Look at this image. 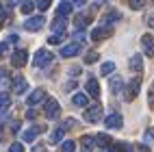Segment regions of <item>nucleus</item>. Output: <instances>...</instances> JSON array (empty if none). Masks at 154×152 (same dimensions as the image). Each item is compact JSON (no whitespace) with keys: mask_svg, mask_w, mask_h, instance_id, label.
I'll list each match as a JSON object with an SVG mask.
<instances>
[{"mask_svg":"<svg viewBox=\"0 0 154 152\" xmlns=\"http://www.w3.org/2000/svg\"><path fill=\"white\" fill-rule=\"evenodd\" d=\"M52 59H54V54L50 52V50L42 48V50H37V52H35V57H33V65H35V67H46V65L52 63Z\"/></svg>","mask_w":154,"mask_h":152,"instance_id":"1","label":"nucleus"},{"mask_svg":"<svg viewBox=\"0 0 154 152\" xmlns=\"http://www.w3.org/2000/svg\"><path fill=\"white\" fill-rule=\"evenodd\" d=\"M44 113H46L48 119H57V117L61 115V107H59V102H57L54 98H48V100H46V104H44Z\"/></svg>","mask_w":154,"mask_h":152,"instance_id":"2","label":"nucleus"},{"mask_svg":"<svg viewBox=\"0 0 154 152\" xmlns=\"http://www.w3.org/2000/svg\"><path fill=\"white\" fill-rule=\"evenodd\" d=\"M44 24H46L44 15H35V17H28L26 22H24V28L30 30V33H37V30H42V28H44Z\"/></svg>","mask_w":154,"mask_h":152,"instance_id":"3","label":"nucleus"},{"mask_svg":"<svg viewBox=\"0 0 154 152\" xmlns=\"http://www.w3.org/2000/svg\"><path fill=\"white\" fill-rule=\"evenodd\" d=\"M85 119L87 122H100L102 119V104H94V107H89L87 111H85Z\"/></svg>","mask_w":154,"mask_h":152,"instance_id":"4","label":"nucleus"},{"mask_svg":"<svg viewBox=\"0 0 154 152\" xmlns=\"http://www.w3.org/2000/svg\"><path fill=\"white\" fill-rule=\"evenodd\" d=\"M44 98H46V89H42V87H39V89H35V91H30V94H28V98H26V104H28V107H35V104H39V102H42Z\"/></svg>","mask_w":154,"mask_h":152,"instance_id":"5","label":"nucleus"},{"mask_svg":"<svg viewBox=\"0 0 154 152\" xmlns=\"http://www.w3.org/2000/svg\"><path fill=\"white\" fill-rule=\"evenodd\" d=\"M11 63H13L15 67L26 65V63H28V52H26V50H15V52L11 54Z\"/></svg>","mask_w":154,"mask_h":152,"instance_id":"6","label":"nucleus"},{"mask_svg":"<svg viewBox=\"0 0 154 152\" xmlns=\"http://www.w3.org/2000/svg\"><path fill=\"white\" fill-rule=\"evenodd\" d=\"M139 89H141V80L139 78H132L128 87H126V100H135L137 94H139Z\"/></svg>","mask_w":154,"mask_h":152,"instance_id":"7","label":"nucleus"},{"mask_svg":"<svg viewBox=\"0 0 154 152\" xmlns=\"http://www.w3.org/2000/svg\"><path fill=\"white\" fill-rule=\"evenodd\" d=\"M78 52H80V44H78V42L65 44L63 48H61V57H65V59H67V57H76Z\"/></svg>","mask_w":154,"mask_h":152,"instance_id":"8","label":"nucleus"},{"mask_svg":"<svg viewBox=\"0 0 154 152\" xmlns=\"http://www.w3.org/2000/svg\"><path fill=\"white\" fill-rule=\"evenodd\" d=\"M104 124H106L109 128H119L122 124H124V119H122V115H119V113H111V115H106Z\"/></svg>","mask_w":154,"mask_h":152,"instance_id":"9","label":"nucleus"},{"mask_svg":"<svg viewBox=\"0 0 154 152\" xmlns=\"http://www.w3.org/2000/svg\"><path fill=\"white\" fill-rule=\"evenodd\" d=\"M141 44H143L146 54H148V57H154V37H152V35H143V37H141Z\"/></svg>","mask_w":154,"mask_h":152,"instance_id":"10","label":"nucleus"},{"mask_svg":"<svg viewBox=\"0 0 154 152\" xmlns=\"http://www.w3.org/2000/svg\"><path fill=\"white\" fill-rule=\"evenodd\" d=\"M26 87H28V83H26L22 76H15V78H13V94H17V96H20V94H24Z\"/></svg>","mask_w":154,"mask_h":152,"instance_id":"11","label":"nucleus"},{"mask_svg":"<svg viewBox=\"0 0 154 152\" xmlns=\"http://www.w3.org/2000/svg\"><path fill=\"white\" fill-rule=\"evenodd\" d=\"M72 9H74V5L67 2V0H63V2L57 7V15H59V17H67V15L72 13Z\"/></svg>","mask_w":154,"mask_h":152,"instance_id":"12","label":"nucleus"},{"mask_svg":"<svg viewBox=\"0 0 154 152\" xmlns=\"http://www.w3.org/2000/svg\"><path fill=\"white\" fill-rule=\"evenodd\" d=\"M119 20H122V13H119V11H109L104 17H102V24H104V26H111V24L119 22Z\"/></svg>","mask_w":154,"mask_h":152,"instance_id":"13","label":"nucleus"},{"mask_svg":"<svg viewBox=\"0 0 154 152\" xmlns=\"http://www.w3.org/2000/svg\"><path fill=\"white\" fill-rule=\"evenodd\" d=\"M87 94H89L91 98H98V96H100V85H98L96 78H89V80H87Z\"/></svg>","mask_w":154,"mask_h":152,"instance_id":"14","label":"nucleus"},{"mask_svg":"<svg viewBox=\"0 0 154 152\" xmlns=\"http://www.w3.org/2000/svg\"><path fill=\"white\" fill-rule=\"evenodd\" d=\"M109 85H111V91H113V94H119V91L124 89V80H122V76H113Z\"/></svg>","mask_w":154,"mask_h":152,"instance_id":"15","label":"nucleus"},{"mask_svg":"<svg viewBox=\"0 0 154 152\" xmlns=\"http://www.w3.org/2000/svg\"><path fill=\"white\" fill-rule=\"evenodd\" d=\"M61 139H63V126H59L52 130V135H50V144H61Z\"/></svg>","mask_w":154,"mask_h":152,"instance_id":"16","label":"nucleus"},{"mask_svg":"<svg viewBox=\"0 0 154 152\" xmlns=\"http://www.w3.org/2000/svg\"><path fill=\"white\" fill-rule=\"evenodd\" d=\"M37 135H39V128H28V130H24V133H22V139H24V141H35Z\"/></svg>","mask_w":154,"mask_h":152,"instance_id":"17","label":"nucleus"},{"mask_svg":"<svg viewBox=\"0 0 154 152\" xmlns=\"http://www.w3.org/2000/svg\"><path fill=\"white\" fill-rule=\"evenodd\" d=\"M109 33H111V30H102V26H100V28H96L94 33H91V39H94V42H102Z\"/></svg>","mask_w":154,"mask_h":152,"instance_id":"18","label":"nucleus"},{"mask_svg":"<svg viewBox=\"0 0 154 152\" xmlns=\"http://www.w3.org/2000/svg\"><path fill=\"white\" fill-rule=\"evenodd\" d=\"M72 100H74V104L76 107H87V94H74V98H72Z\"/></svg>","mask_w":154,"mask_h":152,"instance_id":"19","label":"nucleus"},{"mask_svg":"<svg viewBox=\"0 0 154 152\" xmlns=\"http://www.w3.org/2000/svg\"><path fill=\"white\" fill-rule=\"evenodd\" d=\"M113 70H115V63H113V61H106V63H102L100 72H102V76H109V74H113Z\"/></svg>","mask_w":154,"mask_h":152,"instance_id":"20","label":"nucleus"},{"mask_svg":"<svg viewBox=\"0 0 154 152\" xmlns=\"http://www.w3.org/2000/svg\"><path fill=\"white\" fill-rule=\"evenodd\" d=\"M52 30H54V33H63V30H65V20L63 17H57L52 22Z\"/></svg>","mask_w":154,"mask_h":152,"instance_id":"21","label":"nucleus"},{"mask_svg":"<svg viewBox=\"0 0 154 152\" xmlns=\"http://www.w3.org/2000/svg\"><path fill=\"white\" fill-rule=\"evenodd\" d=\"M9 104H11V96L7 91H0V109H7Z\"/></svg>","mask_w":154,"mask_h":152,"instance_id":"22","label":"nucleus"},{"mask_svg":"<svg viewBox=\"0 0 154 152\" xmlns=\"http://www.w3.org/2000/svg\"><path fill=\"white\" fill-rule=\"evenodd\" d=\"M9 80H11V76H9V72L5 67H0V87H7Z\"/></svg>","mask_w":154,"mask_h":152,"instance_id":"23","label":"nucleus"},{"mask_svg":"<svg viewBox=\"0 0 154 152\" xmlns=\"http://www.w3.org/2000/svg\"><path fill=\"white\" fill-rule=\"evenodd\" d=\"M76 150V144L72 139H67V141H63V144H61V152H74Z\"/></svg>","mask_w":154,"mask_h":152,"instance_id":"24","label":"nucleus"},{"mask_svg":"<svg viewBox=\"0 0 154 152\" xmlns=\"http://www.w3.org/2000/svg\"><path fill=\"white\" fill-rule=\"evenodd\" d=\"M35 7H37V5H33L30 0H26V2H22V7H20V9H22V13H24V15H30Z\"/></svg>","mask_w":154,"mask_h":152,"instance_id":"25","label":"nucleus"},{"mask_svg":"<svg viewBox=\"0 0 154 152\" xmlns=\"http://www.w3.org/2000/svg\"><path fill=\"white\" fill-rule=\"evenodd\" d=\"M130 67H132V70H137V72H139V70L143 67V63H141V57H139V54L130 57Z\"/></svg>","mask_w":154,"mask_h":152,"instance_id":"26","label":"nucleus"},{"mask_svg":"<svg viewBox=\"0 0 154 152\" xmlns=\"http://www.w3.org/2000/svg\"><path fill=\"white\" fill-rule=\"evenodd\" d=\"M96 61H98V52H96V50H91V52L85 54V63H87V65H89V63H96Z\"/></svg>","mask_w":154,"mask_h":152,"instance_id":"27","label":"nucleus"},{"mask_svg":"<svg viewBox=\"0 0 154 152\" xmlns=\"http://www.w3.org/2000/svg\"><path fill=\"white\" fill-rule=\"evenodd\" d=\"M87 24H89V17H87V15H83V13L76 15V26H78V28H83V26H87Z\"/></svg>","mask_w":154,"mask_h":152,"instance_id":"28","label":"nucleus"},{"mask_svg":"<svg viewBox=\"0 0 154 152\" xmlns=\"http://www.w3.org/2000/svg\"><path fill=\"white\" fill-rule=\"evenodd\" d=\"M80 144H83V150L85 152H89L91 146H94V139H91V137H83V139H80Z\"/></svg>","mask_w":154,"mask_h":152,"instance_id":"29","label":"nucleus"},{"mask_svg":"<svg viewBox=\"0 0 154 152\" xmlns=\"http://www.w3.org/2000/svg\"><path fill=\"white\" fill-rule=\"evenodd\" d=\"M61 42H63V33H54L48 37V44H61Z\"/></svg>","mask_w":154,"mask_h":152,"instance_id":"30","label":"nucleus"},{"mask_svg":"<svg viewBox=\"0 0 154 152\" xmlns=\"http://www.w3.org/2000/svg\"><path fill=\"white\" fill-rule=\"evenodd\" d=\"M96 144H100V146H109L111 139H109V135H98V137H96Z\"/></svg>","mask_w":154,"mask_h":152,"instance_id":"31","label":"nucleus"},{"mask_svg":"<svg viewBox=\"0 0 154 152\" xmlns=\"http://www.w3.org/2000/svg\"><path fill=\"white\" fill-rule=\"evenodd\" d=\"M50 5H52V0H39L37 9H39V11H46V9H50Z\"/></svg>","mask_w":154,"mask_h":152,"instance_id":"32","label":"nucleus"},{"mask_svg":"<svg viewBox=\"0 0 154 152\" xmlns=\"http://www.w3.org/2000/svg\"><path fill=\"white\" fill-rule=\"evenodd\" d=\"M128 2H130L132 9H141L143 5H146V0H128Z\"/></svg>","mask_w":154,"mask_h":152,"instance_id":"33","label":"nucleus"},{"mask_svg":"<svg viewBox=\"0 0 154 152\" xmlns=\"http://www.w3.org/2000/svg\"><path fill=\"white\" fill-rule=\"evenodd\" d=\"M9 152H24V148H22V144H11L9 146Z\"/></svg>","mask_w":154,"mask_h":152,"instance_id":"34","label":"nucleus"},{"mask_svg":"<svg viewBox=\"0 0 154 152\" xmlns=\"http://www.w3.org/2000/svg\"><path fill=\"white\" fill-rule=\"evenodd\" d=\"M7 50H9V42H2V44H0V57L7 54Z\"/></svg>","mask_w":154,"mask_h":152,"instance_id":"35","label":"nucleus"},{"mask_svg":"<svg viewBox=\"0 0 154 152\" xmlns=\"http://www.w3.org/2000/svg\"><path fill=\"white\" fill-rule=\"evenodd\" d=\"M146 22H148V26H154V13H148Z\"/></svg>","mask_w":154,"mask_h":152,"instance_id":"36","label":"nucleus"},{"mask_svg":"<svg viewBox=\"0 0 154 152\" xmlns=\"http://www.w3.org/2000/svg\"><path fill=\"white\" fill-rule=\"evenodd\" d=\"M83 39H85V33H83V30H78V33H76V42H83Z\"/></svg>","mask_w":154,"mask_h":152,"instance_id":"37","label":"nucleus"},{"mask_svg":"<svg viewBox=\"0 0 154 152\" xmlns=\"http://www.w3.org/2000/svg\"><path fill=\"white\" fill-rule=\"evenodd\" d=\"M11 130L15 133V130H20V122H11Z\"/></svg>","mask_w":154,"mask_h":152,"instance_id":"38","label":"nucleus"},{"mask_svg":"<svg viewBox=\"0 0 154 152\" xmlns=\"http://www.w3.org/2000/svg\"><path fill=\"white\" fill-rule=\"evenodd\" d=\"M154 139V130H148V135H146V141H152Z\"/></svg>","mask_w":154,"mask_h":152,"instance_id":"39","label":"nucleus"},{"mask_svg":"<svg viewBox=\"0 0 154 152\" xmlns=\"http://www.w3.org/2000/svg\"><path fill=\"white\" fill-rule=\"evenodd\" d=\"M74 87H76V80H69V83L65 85V89H74Z\"/></svg>","mask_w":154,"mask_h":152,"instance_id":"40","label":"nucleus"},{"mask_svg":"<svg viewBox=\"0 0 154 152\" xmlns=\"http://www.w3.org/2000/svg\"><path fill=\"white\" fill-rule=\"evenodd\" d=\"M26 117H28V119H33V117H35V111H30V109H28V111H26Z\"/></svg>","mask_w":154,"mask_h":152,"instance_id":"41","label":"nucleus"},{"mask_svg":"<svg viewBox=\"0 0 154 152\" xmlns=\"http://www.w3.org/2000/svg\"><path fill=\"white\" fill-rule=\"evenodd\" d=\"M5 17V7H2V2H0V20Z\"/></svg>","mask_w":154,"mask_h":152,"instance_id":"42","label":"nucleus"},{"mask_svg":"<svg viewBox=\"0 0 154 152\" xmlns=\"http://www.w3.org/2000/svg\"><path fill=\"white\" fill-rule=\"evenodd\" d=\"M137 150H139V152H150V150H148V146H139Z\"/></svg>","mask_w":154,"mask_h":152,"instance_id":"43","label":"nucleus"},{"mask_svg":"<svg viewBox=\"0 0 154 152\" xmlns=\"http://www.w3.org/2000/svg\"><path fill=\"white\" fill-rule=\"evenodd\" d=\"M33 152H44V146H37V148H35Z\"/></svg>","mask_w":154,"mask_h":152,"instance_id":"44","label":"nucleus"},{"mask_svg":"<svg viewBox=\"0 0 154 152\" xmlns=\"http://www.w3.org/2000/svg\"><path fill=\"white\" fill-rule=\"evenodd\" d=\"M17 5V0H9V7H15Z\"/></svg>","mask_w":154,"mask_h":152,"instance_id":"45","label":"nucleus"},{"mask_svg":"<svg viewBox=\"0 0 154 152\" xmlns=\"http://www.w3.org/2000/svg\"><path fill=\"white\" fill-rule=\"evenodd\" d=\"M102 152H113V150H102Z\"/></svg>","mask_w":154,"mask_h":152,"instance_id":"46","label":"nucleus"},{"mask_svg":"<svg viewBox=\"0 0 154 152\" xmlns=\"http://www.w3.org/2000/svg\"><path fill=\"white\" fill-rule=\"evenodd\" d=\"M128 152H130V150H128Z\"/></svg>","mask_w":154,"mask_h":152,"instance_id":"47","label":"nucleus"},{"mask_svg":"<svg viewBox=\"0 0 154 152\" xmlns=\"http://www.w3.org/2000/svg\"><path fill=\"white\" fill-rule=\"evenodd\" d=\"M152 89H154V87H152Z\"/></svg>","mask_w":154,"mask_h":152,"instance_id":"48","label":"nucleus"}]
</instances>
